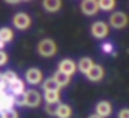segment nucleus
<instances>
[{
  "mask_svg": "<svg viewBox=\"0 0 129 118\" xmlns=\"http://www.w3.org/2000/svg\"><path fill=\"white\" fill-rule=\"evenodd\" d=\"M37 50H38V53H40L41 56H44V57H52V56L56 53V44H55L53 39L46 38V39H41V41L38 42Z\"/></svg>",
  "mask_w": 129,
  "mask_h": 118,
  "instance_id": "nucleus-1",
  "label": "nucleus"
},
{
  "mask_svg": "<svg viewBox=\"0 0 129 118\" xmlns=\"http://www.w3.org/2000/svg\"><path fill=\"white\" fill-rule=\"evenodd\" d=\"M78 70V65L76 62L73 61V59H62V61L59 62V67H58V71L64 73V74H67V76H73Z\"/></svg>",
  "mask_w": 129,
  "mask_h": 118,
  "instance_id": "nucleus-2",
  "label": "nucleus"
},
{
  "mask_svg": "<svg viewBox=\"0 0 129 118\" xmlns=\"http://www.w3.org/2000/svg\"><path fill=\"white\" fill-rule=\"evenodd\" d=\"M109 24L114 29H123L127 24V15L124 12H114L109 17Z\"/></svg>",
  "mask_w": 129,
  "mask_h": 118,
  "instance_id": "nucleus-3",
  "label": "nucleus"
},
{
  "mask_svg": "<svg viewBox=\"0 0 129 118\" xmlns=\"http://www.w3.org/2000/svg\"><path fill=\"white\" fill-rule=\"evenodd\" d=\"M108 32H109V27H108V24H106L105 21H96V23L91 26V33H93V36L97 38V39L105 38V36L108 35Z\"/></svg>",
  "mask_w": 129,
  "mask_h": 118,
  "instance_id": "nucleus-4",
  "label": "nucleus"
},
{
  "mask_svg": "<svg viewBox=\"0 0 129 118\" xmlns=\"http://www.w3.org/2000/svg\"><path fill=\"white\" fill-rule=\"evenodd\" d=\"M12 23H14V26H15L17 29H20V30H26V29L30 26V17H29L27 14L18 12V14L14 15Z\"/></svg>",
  "mask_w": 129,
  "mask_h": 118,
  "instance_id": "nucleus-5",
  "label": "nucleus"
},
{
  "mask_svg": "<svg viewBox=\"0 0 129 118\" xmlns=\"http://www.w3.org/2000/svg\"><path fill=\"white\" fill-rule=\"evenodd\" d=\"M24 100H26V106L37 107L41 103V94L37 89H29V91L24 92Z\"/></svg>",
  "mask_w": 129,
  "mask_h": 118,
  "instance_id": "nucleus-6",
  "label": "nucleus"
},
{
  "mask_svg": "<svg viewBox=\"0 0 129 118\" xmlns=\"http://www.w3.org/2000/svg\"><path fill=\"white\" fill-rule=\"evenodd\" d=\"M43 80V73L40 68H29L26 71V82L30 85H38Z\"/></svg>",
  "mask_w": 129,
  "mask_h": 118,
  "instance_id": "nucleus-7",
  "label": "nucleus"
},
{
  "mask_svg": "<svg viewBox=\"0 0 129 118\" xmlns=\"http://www.w3.org/2000/svg\"><path fill=\"white\" fill-rule=\"evenodd\" d=\"M112 113V106L109 101H99L96 104V115H99L100 118L109 116Z\"/></svg>",
  "mask_w": 129,
  "mask_h": 118,
  "instance_id": "nucleus-8",
  "label": "nucleus"
},
{
  "mask_svg": "<svg viewBox=\"0 0 129 118\" xmlns=\"http://www.w3.org/2000/svg\"><path fill=\"white\" fill-rule=\"evenodd\" d=\"M81 9L85 15H96L99 11V5L97 2H93V0H85V2L81 3Z\"/></svg>",
  "mask_w": 129,
  "mask_h": 118,
  "instance_id": "nucleus-9",
  "label": "nucleus"
},
{
  "mask_svg": "<svg viewBox=\"0 0 129 118\" xmlns=\"http://www.w3.org/2000/svg\"><path fill=\"white\" fill-rule=\"evenodd\" d=\"M87 79L91 80V82H99V80H102V79H103V68H102L100 65H96V64H94V67L87 73Z\"/></svg>",
  "mask_w": 129,
  "mask_h": 118,
  "instance_id": "nucleus-10",
  "label": "nucleus"
},
{
  "mask_svg": "<svg viewBox=\"0 0 129 118\" xmlns=\"http://www.w3.org/2000/svg\"><path fill=\"white\" fill-rule=\"evenodd\" d=\"M8 88H9V91H11V94H12V95H21V94H24V92H26V86H24V82H23L21 79L14 80Z\"/></svg>",
  "mask_w": 129,
  "mask_h": 118,
  "instance_id": "nucleus-11",
  "label": "nucleus"
},
{
  "mask_svg": "<svg viewBox=\"0 0 129 118\" xmlns=\"http://www.w3.org/2000/svg\"><path fill=\"white\" fill-rule=\"evenodd\" d=\"M93 67H94L93 59H91V57H87V56H85V57H82L81 61H79V64H78V70H79V71H82V73H85V74H87Z\"/></svg>",
  "mask_w": 129,
  "mask_h": 118,
  "instance_id": "nucleus-12",
  "label": "nucleus"
},
{
  "mask_svg": "<svg viewBox=\"0 0 129 118\" xmlns=\"http://www.w3.org/2000/svg\"><path fill=\"white\" fill-rule=\"evenodd\" d=\"M56 116L58 118H70L72 116V107L69 104H66V103H59Z\"/></svg>",
  "mask_w": 129,
  "mask_h": 118,
  "instance_id": "nucleus-13",
  "label": "nucleus"
},
{
  "mask_svg": "<svg viewBox=\"0 0 129 118\" xmlns=\"http://www.w3.org/2000/svg\"><path fill=\"white\" fill-rule=\"evenodd\" d=\"M53 79L58 82V85L62 88V86H67L69 83H70V80H72V77L70 76H67V74H64V73H61V71H56L55 73V76H53Z\"/></svg>",
  "mask_w": 129,
  "mask_h": 118,
  "instance_id": "nucleus-14",
  "label": "nucleus"
},
{
  "mask_svg": "<svg viewBox=\"0 0 129 118\" xmlns=\"http://www.w3.org/2000/svg\"><path fill=\"white\" fill-rule=\"evenodd\" d=\"M14 39V32L9 29V27H2L0 29V41L2 42H11Z\"/></svg>",
  "mask_w": 129,
  "mask_h": 118,
  "instance_id": "nucleus-15",
  "label": "nucleus"
},
{
  "mask_svg": "<svg viewBox=\"0 0 129 118\" xmlns=\"http://www.w3.org/2000/svg\"><path fill=\"white\" fill-rule=\"evenodd\" d=\"M43 6H44V9H46L47 12H56L58 9H61L62 3L58 2V0H47V2L43 3Z\"/></svg>",
  "mask_w": 129,
  "mask_h": 118,
  "instance_id": "nucleus-16",
  "label": "nucleus"
},
{
  "mask_svg": "<svg viewBox=\"0 0 129 118\" xmlns=\"http://www.w3.org/2000/svg\"><path fill=\"white\" fill-rule=\"evenodd\" d=\"M43 88H44V91L47 92V91H59L61 86L58 85V82H56L53 77H50V79H46V80H44Z\"/></svg>",
  "mask_w": 129,
  "mask_h": 118,
  "instance_id": "nucleus-17",
  "label": "nucleus"
},
{
  "mask_svg": "<svg viewBox=\"0 0 129 118\" xmlns=\"http://www.w3.org/2000/svg\"><path fill=\"white\" fill-rule=\"evenodd\" d=\"M97 5H99V9H102V11H112L115 8L114 0H99Z\"/></svg>",
  "mask_w": 129,
  "mask_h": 118,
  "instance_id": "nucleus-18",
  "label": "nucleus"
},
{
  "mask_svg": "<svg viewBox=\"0 0 129 118\" xmlns=\"http://www.w3.org/2000/svg\"><path fill=\"white\" fill-rule=\"evenodd\" d=\"M44 98L47 103H59V91H47L44 92Z\"/></svg>",
  "mask_w": 129,
  "mask_h": 118,
  "instance_id": "nucleus-19",
  "label": "nucleus"
},
{
  "mask_svg": "<svg viewBox=\"0 0 129 118\" xmlns=\"http://www.w3.org/2000/svg\"><path fill=\"white\" fill-rule=\"evenodd\" d=\"M18 77H17V74H15V71H12V70H8V71H5L3 73V80H5V83L9 86L14 80H17Z\"/></svg>",
  "mask_w": 129,
  "mask_h": 118,
  "instance_id": "nucleus-20",
  "label": "nucleus"
},
{
  "mask_svg": "<svg viewBox=\"0 0 129 118\" xmlns=\"http://www.w3.org/2000/svg\"><path fill=\"white\" fill-rule=\"evenodd\" d=\"M58 107H59V103H46V112L49 115H56Z\"/></svg>",
  "mask_w": 129,
  "mask_h": 118,
  "instance_id": "nucleus-21",
  "label": "nucleus"
},
{
  "mask_svg": "<svg viewBox=\"0 0 129 118\" xmlns=\"http://www.w3.org/2000/svg\"><path fill=\"white\" fill-rule=\"evenodd\" d=\"M14 97H15V104H17V106H26L24 94H21V95H14Z\"/></svg>",
  "mask_w": 129,
  "mask_h": 118,
  "instance_id": "nucleus-22",
  "label": "nucleus"
},
{
  "mask_svg": "<svg viewBox=\"0 0 129 118\" xmlns=\"http://www.w3.org/2000/svg\"><path fill=\"white\" fill-rule=\"evenodd\" d=\"M3 113H5V118H18V112L15 109H9V110H6Z\"/></svg>",
  "mask_w": 129,
  "mask_h": 118,
  "instance_id": "nucleus-23",
  "label": "nucleus"
},
{
  "mask_svg": "<svg viewBox=\"0 0 129 118\" xmlns=\"http://www.w3.org/2000/svg\"><path fill=\"white\" fill-rule=\"evenodd\" d=\"M6 62H8V54H6L3 50H0V67L5 65Z\"/></svg>",
  "mask_w": 129,
  "mask_h": 118,
  "instance_id": "nucleus-24",
  "label": "nucleus"
},
{
  "mask_svg": "<svg viewBox=\"0 0 129 118\" xmlns=\"http://www.w3.org/2000/svg\"><path fill=\"white\" fill-rule=\"evenodd\" d=\"M102 48H103L105 53H111V54H112V44H111V42H105V44L102 45Z\"/></svg>",
  "mask_w": 129,
  "mask_h": 118,
  "instance_id": "nucleus-25",
  "label": "nucleus"
},
{
  "mask_svg": "<svg viewBox=\"0 0 129 118\" xmlns=\"http://www.w3.org/2000/svg\"><path fill=\"white\" fill-rule=\"evenodd\" d=\"M118 118H129V107H124L118 112Z\"/></svg>",
  "mask_w": 129,
  "mask_h": 118,
  "instance_id": "nucleus-26",
  "label": "nucleus"
},
{
  "mask_svg": "<svg viewBox=\"0 0 129 118\" xmlns=\"http://www.w3.org/2000/svg\"><path fill=\"white\" fill-rule=\"evenodd\" d=\"M5 80H3V73H0V85H3Z\"/></svg>",
  "mask_w": 129,
  "mask_h": 118,
  "instance_id": "nucleus-27",
  "label": "nucleus"
},
{
  "mask_svg": "<svg viewBox=\"0 0 129 118\" xmlns=\"http://www.w3.org/2000/svg\"><path fill=\"white\" fill-rule=\"evenodd\" d=\"M88 118H100V116H99V115H96V113H93V115H90Z\"/></svg>",
  "mask_w": 129,
  "mask_h": 118,
  "instance_id": "nucleus-28",
  "label": "nucleus"
},
{
  "mask_svg": "<svg viewBox=\"0 0 129 118\" xmlns=\"http://www.w3.org/2000/svg\"><path fill=\"white\" fill-rule=\"evenodd\" d=\"M3 47H5V42H2V41H0V50H3Z\"/></svg>",
  "mask_w": 129,
  "mask_h": 118,
  "instance_id": "nucleus-29",
  "label": "nucleus"
},
{
  "mask_svg": "<svg viewBox=\"0 0 129 118\" xmlns=\"http://www.w3.org/2000/svg\"><path fill=\"white\" fill-rule=\"evenodd\" d=\"M0 118H5V113H3L2 110H0Z\"/></svg>",
  "mask_w": 129,
  "mask_h": 118,
  "instance_id": "nucleus-30",
  "label": "nucleus"
}]
</instances>
